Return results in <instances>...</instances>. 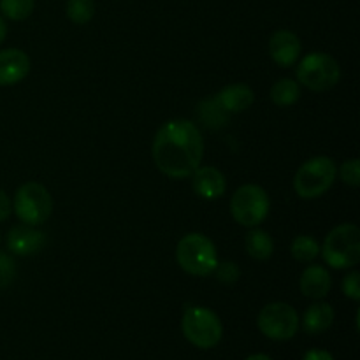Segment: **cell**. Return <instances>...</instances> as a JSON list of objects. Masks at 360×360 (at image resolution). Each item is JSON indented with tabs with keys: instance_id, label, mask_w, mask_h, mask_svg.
Here are the masks:
<instances>
[{
	"instance_id": "obj_1",
	"label": "cell",
	"mask_w": 360,
	"mask_h": 360,
	"mask_svg": "<svg viewBox=\"0 0 360 360\" xmlns=\"http://www.w3.org/2000/svg\"><path fill=\"white\" fill-rule=\"evenodd\" d=\"M151 155L158 171L167 178H190L193 171L202 165V132L186 118L169 120L155 134Z\"/></svg>"
},
{
	"instance_id": "obj_2",
	"label": "cell",
	"mask_w": 360,
	"mask_h": 360,
	"mask_svg": "<svg viewBox=\"0 0 360 360\" xmlns=\"http://www.w3.org/2000/svg\"><path fill=\"white\" fill-rule=\"evenodd\" d=\"M320 255L333 269H352L360 262V229L355 224H341L326 236Z\"/></svg>"
},
{
	"instance_id": "obj_3",
	"label": "cell",
	"mask_w": 360,
	"mask_h": 360,
	"mask_svg": "<svg viewBox=\"0 0 360 360\" xmlns=\"http://www.w3.org/2000/svg\"><path fill=\"white\" fill-rule=\"evenodd\" d=\"M176 260L186 274L206 278L213 274L218 264L217 246L207 236L200 232H190L178 241Z\"/></svg>"
},
{
	"instance_id": "obj_4",
	"label": "cell",
	"mask_w": 360,
	"mask_h": 360,
	"mask_svg": "<svg viewBox=\"0 0 360 360\" xmlns=\"http://www.w3.org/2000/svg\"><path fill=\"white\" fill-rule=\"evenodd\" d=\"M338 167L330 157L320 155L306 160L294 176V190L301 199L313 200L326 195L336 181Z\"/></svg>"
},
{
	"instance_id": "obj_5",
	"label": "cell",
	"mask_w": 360,
	"mask_h": 360,
	"mask_svg": "<svg viewBox=\"0 0 360 360\" xmlns=\"http://www.w3.org/2000/svg\"><path fill=\"white\" fill-rule=\"evenodd\" d=\"M181 330L186 341L202 350L217 347L224 336L220 316L213 309L204 306H186L183 313Z\"/></svg>"
},
{
	"instance_id": "obj_6",
	"label": "cell",
	"mask_w": 360,
	"mask_h": 360,
	"mask_svg": "<svg viewBox=\"0 0 360 360\" xmlns=\"http://www.w3.org/2000/svg\"><path fill=\"white\" fill-rule=\"evenodd\" d=\"M297 83L311 91H329L340 83L341 67L330 55L322 51L308 53L299 62Z\"/></svg>"
},
{
	"instance_id": "obj_7",
	"label": "cell",
	"mask_w": 360,
	"mask_h": 360,
	"mask_svg": "<svg viewBox=\"0 0 360 360\" xmlns=\"http://www.w3.org/2000/svg\"><path fill=\"white\" fill-rule=\"evenodd\" d=\"M13 210L21 224L39 227L51 217L53 197L44 185L37 181H28L16 190Z\"/></svg>"
},
{
	"instance_id": "obj_8",
	"label": "cell",
	"mask_w": 360,
	"mask_h": 360,
	"mask_svg": "<svg viewBox=\"0 0 360 360\" xmlns=\"http://www.w3.org/2000/svg\"><path fill=\"white\" fill-rule=\"evenodd\" d=\"M269 210L271 200L267 192L253 183L239 186L231 199L232 218L246 229L259 227L267 218Z\"/></svg>"
},
{
	"instance_id": "obj_9",
	"label": "cell",
	"mask_w": 360,
	"mask_h": 360,
	"mask_svg": "<svg viewBox=\"0 0 360 360\" xmlns=\"http://www.w3.org/2000/svg\"><path fill=\"white\" fill-rule=\"evenodd\" d=\"M260 333L273 341H287L297 334L301 320L294 306L287 302H271L264 306L257 319Z\"/></svg>"
},
{
	"instance_id": "obj_10",
	"label": "cell",
	"mask_w": 360,
	"mask_h": 360,
	"mask_svg": "<svg viewBox=\"0 0 360 360\" xmlns=\"http://www.w3.org/2000/svg\"><path fill=\"white\" fill-rule=\"evenodd\" d=\"M46 234L41 229L34 227V225L20 224L14 225L9 232H7L6 245L13 255L18 257H32L37 255L44 250L46 246Z\"/></svg>"
},
{
	"instance_id": "obj_11",
	"label": "cell",
	"mask_w": 360,
	"mask_h": 360,
	"mask_svg": "<svg viewBox=\"0 0 360 360\" xmlns=\"http://www.w3.org/2000/svg\"><path fill=\"white\" fill-rule=\"evenodd\" d=\"M190 178H192V188L195 195L204 200L220 199L227 190V179L224 172L213 165H199Z\"/></svg>"
},
{
	"instance_id": "obj_12",
	"label": "cell",
	"mask_w": 360,
	"mask_h": 360,
	"mask_svg": "<svg viewBox=\"0 0 360 360\" xmlns=\"http://www.w3.org/2000/svg\"><path fill=\"white\" fill-rule=\"evenodd\" d=\"M302 51L301 39L290 30H276L269 39V55L276 65L288 69L299 60Z\"/></svg>"
},
{
	"instance_id": "obj_13",
	"label": "cell",
	"mask_w": 360,
	"mask_h": 360,
	"mask_svg": "<svg viewBox=\"0 0 360 360\" xmlns=\"http://www.w3.org/2000/svg\"><path fill=\"white\" fill-rule=\"evenodd\" d=\"M30 72V58L16 48L0 51V86H13L21 83Z\"/></svg>"
},
{
	"instance_id": "obj_14",
	"label": "cell",
	"mask_w": 360,
	"mask_h": 360,
	"mask_svg": "<svg viewBox=\"0 0 360 360\" xmlns=\"http://www.w3.org/2000/svg\"><path fill=\"white\" fill-rule=\"evenodd\" d=\"M299 288H301V294L304 297L320 299L327 297L333 288V278L330 273L323 266H308L301 274V280H299Z\"/></svg>"
},
{
	"instance_id": "obj_15",
	"label": "cell",
	"mask_w": 360,
	"mask_h": 360,
	"mask_svg": "<svg viewBox=\"0 0 360 360\" xmlns=\"http://www.w3.org/2000/svg\"><path fill=\"white\" fill-rule=\"evenodd\" d=\"M214 97L229 115H238V112L246 111L248 108H252L253 101H255V94L245 83L227 84Z\"/></svg>"
},
{
	"instance_id": "obj_16",
	"label": "cell",
	"mask_w": 360,
	"mask_h": 360,
	"mask_svg": "<svg viewBox=\"0 0 360 360\" xmlns=\"http://www.w3.org/2000/svg\"><path fill=\"white\" fill-rule=\"evenodd\" d=\"M334 322V308L329 302H323L322 299L313 302L308 309H306L304 316H302V329L304 333L311 334V336H319L326 330L330 329Z\"/></svg>"
},
{
	"instance_id": "obj_17",
	"label": "cell",
	"mask_w": 360,
	"mask_h": 360,
	"mask_svg": "<svg viewBox=\"0 0 360 360\" xmlns=\"http://www.w3.org/2000/svg\"><path fill=\"white\" fill-rule=\"evenodd\" d=\"M245 248H246V253H248L253 260L264 262V260H269L271 257H273L274 239L271 238L269 232L253 227L252 231L246 234Z\"/></svg>"
},
{
	"instance_id": "obj_18",
	"label": "cell",
	"mask_w": 360,
	"mask_h": 360,
	"mask_svg": "<svg viewBox=\"0 0 360 360\" xmlns=\"http://www.w3.org/2000/svg\"><path fill=\"white\" fill-rule=\"evenodd\" d=\"M197 118L202 123L206 129L210 130H218L221 127H225L231 120V115L225 111L220 105V102L217 101V97L204 98L199 105H197Z\"/></svg>"
},
{
	"instance_id": "obj_19",
	"label": "cell",
	"mask_w": 360,
	"mask_h": 360,
	"mask_svg": "<svg viewBox=\"0 0 360 360\" xmlns=\"http://www.w3.org/2000/svg\"><path fill=\"white\" fill-rule=\"evenodd\" d=\"M269 97L273 104L280 105V108L294 105L301 98V84L290 77H283L271 86Z\"/></svg>"
},
{
	"instance_id": "obj_20",
	"label": "cell",
	"mask_w": 360,
	"mask_h": 360,
	"mask_svg": "<svg viewBox=\"0 0 360 360\" xmlns=\"http://www.w3.org/2000/svg\"><path fill=\"white\" fill-rule=\"evenodd\" d=\"M290 253L297 262L311 264L320 255V243L311 236H295L290 245Z\"/></svg>"
},
{
	"instance_id": "obj_21",
	"label": "cell",
	"mask_w": 360,
	"mask_h": 360,
	"mask_svg": "<svg viewBox=\"0 0 360 360\" xmlns=\"http://www.w3.org/2000/svg\"><path fill=\"white\" fill-rule=\"evenodd\" d=\"M67 18L76 25H86L95 16L94 0H67Z\"/></svg>"
},
{
	"instance_id": "obj_22",
	"label": "cell",
	"mask_w": 360,
	"mask_h": 360,
	"mask_svg": "<svg viewBox=\"0 0 360 360\" xmlns=\"http://www.w3.org/2000/svg\"><path fill=\"white\" fill-rule=\"evenodd\" d=\"M35 0H0V11L11 21H23L32 16Z\"/></svg>"
},
{
	"instance_id": "obj_23",
	"label": "cell",
	"mask_w": 360,
	"mask_h": 360,
	"mask_svg": "<svg viewBox=\"0 0 360 360\" xmlns=\"http://www.w3.org/2000/svg\"><path fill=\"white\" fill-rule=\"evenodd\" d=\"M213 276L217 278V281L224 285H234L238 283L239 278H241V269L236 262L232 260H218L217 267L213 271Z\"/></svg>"
},
{
	"instance_id": "obj_24",
	"label": "cell",
	"mask_w": 360,
	"mask_h": 360,
	"mask_svg": "<svg viewBox=\"0 0 360 360\" xmlns=\"http://www.w3.org/2000/svg\"><path fill=\"white\" fill-rule=\"evenodd\" d=\"M338 174H340L341 181L345 185L352 186V188H357L360 185V160L359 158H352V160L343 162L340 169H338Z\"/></svg>"
},
{
	"instance_id": "obj_25",
	"label": "cell",
	"mask_w": 360,
	"mask_h": 360,
	"mask_svg": "<svg viewBox=\"0 0 360 360\" xmlns=\"http://www.w3.org/2000/svg\"><path fill=\"white\" fill-rule=\"evenodd\" d=\"M16 274L18 267L13 257L9 253L0 252V290L13 285L14 280H16Z\"/></svg>"
},
{
	"instance_id": "obj_26",
	"label": "cell",
	"mask_w": 360,
	"mask_h": 360,
	"mask_svg": "<svg viewBox=\"0 0 360 360\" xmlns=\"http://www.w3.org/2000/svg\"><path fill=\"white\" fill-rule=\"evenodd\" d=\"M341 288H343V294L348 299L357 302L360 299V273L359 271H352L341 281Z\"/></svg>"
},
{
	"instance_id": "obj_27",
	"label": "cell",
	"mask_w": 360,
	"mask_h": 360,
	"mask_svg": "<svg viewBox=\"0 0 360 360\" xmlns=\"http://www.w3.org/2000/svg\"><path fill=\"white\" fill-rule=\"evenodd\" d=\"M11 211H13V202H11L9 195L0 188V221H6L9 218Z\"/></svg>"
},
{
	"instance_id": "obj_28",
	"label": "cell",
	"mask_w": 360,
	"mask_h": 360,
	"mask_svg": "<svg viewBox=\"0 0 360 360\" xmlns=\"http://www.w3.org/2000/svg\"><path fill=\"white\" fill-rule=\"evenodd\" d=\"M302 360H334V357L327 350H319V348H313V350L306 352L304 359Z\"/></svg>"
},
{
	"instance_id": "obj_29",
	"label": "cell",
	"mask_w": 360,
	"mask_h": 360,
	"mask_svg": "<svg viewBox=\"0 0 360 360\" xmlns=\"http://www.w3.org/2000/svg\"><path fill=\"white\" fill-rule=\"evenodd\" d=\"M6 35H7V25H6V21H4V18L0 16V44L4 42Z\"/></svg>"
},
{
	"instance_id": "obj_30",
	"label": "cell",
	"mask_w": 360,
	"mask_h": 360,
	"mask_svg": "<svg viewBox=\"0 0 360 360\" xmlns=\"http://www.w3.org/2000/svg\"><path fill=\"white\" fill-rule=\"evenodd\" d=\"M245 360H273L269 357V355H264V354H255V355H250L248 359Z\"/></svg>"
},
{
	"instance_id": "obj_31",
	"label": "cell",
	"mask_w": 360,
	"mask_h": 360,
	"mask_svg": "<svg viewBox=\"0 0 360 360\" xmlns=\"http://www.w3.org/2000/svg\"><path fill=\"white\" fill-rule=\"evenodd\" d=\"M0 241H2V238H0Z\"/></svg>"
}]
</instances>
